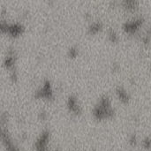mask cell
<instances>
[{"mask_svg":"<svg viewBox=\"0 0 151 151\" xmlns=\"http://www.w3.org/2000/svg\"><path fill=\"white\" fill-rule=\"evenodd\" d=\"M115 114V110L112 107L111 99L107 95L100 97L96 104L92 110L94 119L97 120H104L111 119Z\"/></svg>","mask_w":151,"mask_h":151,"instance_id":"cell-1","label":"cell"},{"mask_svg":"<svg viewBox=\"0 0 151 151\" xmlns=\"http://www.w3.org/2000/svg\"><path fill=\"white\" fill-rule=\"evenodd\" d=\"M1 141L4 151H20L18 143L13 140L7 127V115L2 113L1 115Z\"/></svg>","mask_w":151,"mask_h":151,"instance_id":"cell-2","label":"cell"},{"mask_svg":"<svg viewBox=\"0 0 151 151\" xmlns=\"http://www.w3.org/2000/svg\"><path fill=\"white\" fill-rule=\"evenodd\" d=\"M0 30L3 34H8L12 37H18L24 33L25 27L19 22L8 23L2 19L0 22Z\"/></svg>","mask_w":151,"mask_h":151,"instance_id":"cell-3","label":"cell"},{"mask_svg":"<svg viewBox=\"0 0 151 151\" xmlns=\"http://www.w3.org/2000/svg\"><path fill=\"white\" fill-rule=\"evenodd\" d=\"M50 142V131L47 128L43 129L37 136L34 142L35 151H50L49 150Z\"/></svg>","mask_w":151,"mask_h":151,"instance_id":"cell-4","label":"cell"},{"mask_svg":"<svg viewBox=\"0 0 151 151\" xmlns=\"http://www.w3.org/2000/svg\"><path fill=\"white\" fill-rule=\"evenodd\" d=\"M35 98H42L46 100H53L55 97L54 90L51 85V82L49 79H45L42 84L35 90Z\"/></svg>","mask_w":151,"mask_h":151,"instance_id":"cell-5","label":"cell"},{"mask_svg":"<svg viewBox=\"0 0 151 151\" xmlns=\"http://www.w3.org/2000/svg\"><path fill=\"white\" fill-rule=\"evenodd\" d=\"M143 23V19L142 18H134L129 20H127L123 24V30L129 35L135 34L139 28L142 27Z\"/></svg>","mask_w":151,"mask_h":151,"instance_id":"cell-6","label":"cell"},{"mask_svg":"<svg viewBox=\"0 0 151 151\" xmlns=\"http://www.w3.org/2000/svg\"><path fill=\"white\" fill-rule=\"evenodd\" d=\"M66 106H67V109L69 110V111L76 116L81 114V112H82L81 105L80 104L79 99L75 95H70L67 97Z\"/></svg>","mask_w":151,"mask_h":151,"instance_id":"cell-7","label":"cell"},{"mask_svg":"<svg viewBox=\"0 0 151 151\" xmlns=\"http://www.w3.org/2000/svg\"><path fill=\"white\" fill-rule=\"evenodd\" d=\"M16 52L13 49H11L8 50V53L6 55V57L4 59V65L5 66L6 69H8L10 71V73L12 72H15V64H16Z\"/></svg>","mask_w":151,"mask_h":151,"instance_id":"cell-8","label":"cell"},{"mask_svg":"<svg viewBox=\"0 0 151 151\" xmlns=\"http://www.w3.org/2000/svg\"><path fill=\"white\" fill-rule=\"evenodd\" d=\"M116 95L119 98V101H121L123 104H127L130 100V96L129 94L127 93V89L122 87V86H118L115 89Z\"/></svg>","mask_w":151,"mask_h":151,"instance_id":"cell-9","label":"cell"},{"mask_svg":"<svg viewBox=\"0 0 151 151\" xmlns=\"http://www.w3.org/2000/svg\"><path fill=\"white\" fill-rule=\"evenodd\" d=\"M104 28V24L101 21H92L88 27V33L89 35H96Z\"/></svg>","mask_w":151,"mask_h":151,"instance_id":"cell-10","label":"cell"},{"mask_svg":"<svg viewBox=\"0 0 151 151\" xmlns=\"http://www.w3.org/2000/svg\"><path fill=\"white\" fill-rule=\"evenodd\" d=\"M107 37H108V40L112 43H116L119 40V36L117 31L115 29H113L112 27H110L107 30Z\"/></svg>","mask_w":151,"mask_h":151,"instance_id":"cell-11","label":"cell"},{"mask_svg":"<svg viewBox=\"0 0 151 151\" xmlns=\"http://www.w3.org/2000/svg\"><path fill=\"white\" fill-rule=\"evenodd\" d=\"M121 4L126 10L129 12H134L138 8V3L134 1H124L121 3Z\"/></svg>","mask_w":151,"mask_h":151,"instance_id":"cell-12","label":"cell"},{"mask_svg":"<svg viewBox=\"0 0 151 151\" xmlns=\"http://www.w3.org/2000/svg\"><path fill=\"white\" fill-rule=\"evenodd\" d=\"M79 55V49L76 46H72L71 48L68 49L67 50V56L70 58H75Z\"/></svg>","mask_w":151,"mask_h":151,"instance_id":"cell-13","label":"cell"},{"mask_svg":"<svg viewBox=\"0 0 151 151\" xmlns=\"http://www.w3.org/2000/svg\"><path fill=\"white\" fill-rule=\"evenodd\" d=\"M142 145L143 147L144 150H150L151 149V139L150 137H146L145 139H143V141L142 142Z\"/></svg>","mask_w":151,"mask_h":151,"instance_id":"cell-14","label":"cell"},{"mask_svg":"<svg viewBox=\"0 0 151 151\" xmlns=\"http://www.w3.org/2000/svg\"><path fill=\"white\" fill-rule=\"evenodd\" d=\"M38 117L41 120H45L48 118V114L45 111H41L38 114Z\"/></svg>","mask_w":151,"mask_h":151,"instance_id":"cell-15","label":"cell"},{"mask_svg":"<svg viewBox=\"0 0 151 151\" xmlns=\"http://www.w3.org/2000/svg\"><path fill=\"white\" fill-rule=\"evenodd\" d=\"M137 143V138L134 134H133L130 138H129V144L131 146H135Z\"/></svg>","mask_w":151,"mask_h":151,"instance_id":"cell-16","label":"cell"},{"mask_svg":"<svg viewBox=\"0 0 151 151\" xmlns=\"http://www.w3.org/2000/svg\"><path fill=\"white\" fill-rule=\"evenodd\" d=\"M119 69V65L117 63H112V71H118Z\"/></svg>","mask_w":151,"mask_h":151,"instance_id":"cell-17","label":"cell"},{"mask_svg":"<svg viewBox=\"0 0 151 151\" xmlns=\"http://www.w3.org/2000/svg\"><path fill=\"white\" fill-rule=\"evenodd\" d=\"M50 151H62L60 149H55V150H50Z\"/></svg>","mask_w":151,"mask_h":151,"instance_id":"cell-18","label":"cell"}]
</instances>
